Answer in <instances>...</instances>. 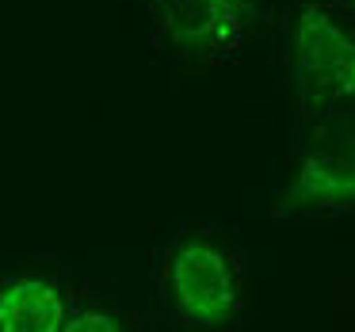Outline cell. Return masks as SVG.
<instances>
[{
	"instance_id": "cell-2",
	"label": "cell",
	"mask_w": 355,
	"mask_h": 332,
	"mask_svg": "<svg viewBox=\"0 0 355 332\" xmlns=\"http://www.w3.org/2000/svg\"><path fill=\"white\" fill-rule=\"evenodd\" d=\"M291 96L306 119L355 107V31L329 4H302L294 16Z\"/></svg>"
},
{
	"instance_id": "cell-6",
	"label": "cell",
	"mask_w": 355,
	"mask_h": 332,
	"mask_svg": "<svg viewBox=\"0 0 355 332\" xmlns=\"http://www.w3.org/2000/svg\"><path fill=\"white\" fill-rule=\"evenodd\" d=\"M62 332H123V324L100 306H73L69 317H65V329Z\"/></svg>"
},
{
	"instance_id": "cell-4",
	"label": "cell",
	"mask_w": 355,
	"mask_h": 332,
	"mask_svg": "<svg viewBox=\"0 0 355 332\" xmlns=\"http://www.w3.org/2000/svg\"><path fill=\"white\" fill-rule=\"evenodd\" d=\"M153 39L191 62H222L233 58L252 35V0H141Z\"/></svg>"
},
{
	"instance_id": "cell-3",
	"label": "cell",
	"mask_w": 355,
	"mask_h": 332,
	"mask_svg": "<svg viewBox=\"0 0 355 332\" xmlns=\"http://www.w3.org/2000/svg\"><path fill=\"white\" fill-rule=\"evenodd\" d=\"M355 214V111H332L309 130L291 180L275 195L271 218H336Z\"/></svg>"
},
{
	"instance_id": "cell-7",
	"label": "cell",
	"mask_w": 355,
	"mask_h": 332,
	"mask_svg": "<svg viewBox=\"0 0 355 332\" xmlns=\"http://www.w3.org/2000/svg\"><path fill=\"white\" fill-rule=\"evenodd\" d=\"M336 4H340V8H352L355 12V0H336Z\"/></svg>"
},
{
	"instance_id": "cell-5",
	"label": "cell",
	"mask_w": 355,
	"mask_h": 332,
	"mask_svg": "<svg viewBox=\"0 0 355 332\" xmlns=\"http://www.w3.org/2000/svg\"><path fill=\"white\" fill-rule=\"evenodd\" d=\"M73 302L54 279L19 271L0 283V332H62Z\"/></svg>"
},
{
	"instance_id": "cell-1",
	"label": "cell",
	"mask_w": 355,
	"mask_h": 332,
	"mask_svg": "<svg viewBox=\"0 0 355 332\" xmlns=\"http://www.w3.org/2000/svg\"><path fill=\"white\" fill-rule=\"evenodd\" d=\"M157 294L180 329H225L241 313V263L218 237L184 229L161 248Z\"/></svg>"
}]
</instances>
